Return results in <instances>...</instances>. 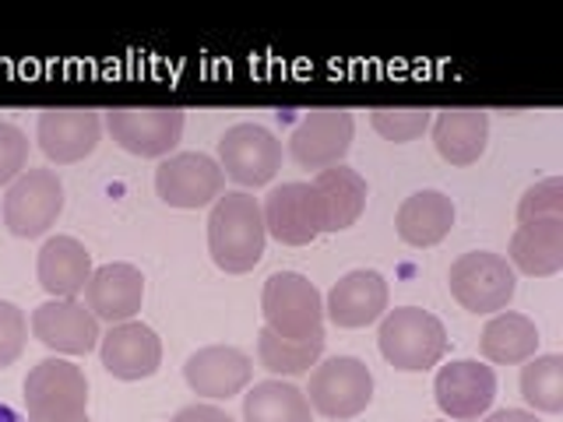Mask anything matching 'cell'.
I'll return each instance as SVG.
<instances>
[{
  "instance_id": "6da1fadb",
  "label": "cell",
  "mask_w": 563,
  "mask_h": 422,
  "mask_svg": "<svg viewBox=\"0 0 563 422\" xmlns=\"http://www.w3.org/2000/svg\"><path fill=\"white\" fill-rule=\"evenodd\" d=\"M264 215L257 198L246 190H225L222 198L211 204L208 215V254L229 275H243L261 264L264 257Z\"/></svg>"
},
{
  "instance_id": "7a4b0ae2",
  "label": "cell",
  "mask_w": 563,
  "mask_h": 422,
  "mask_svg": "<svg viewBox=\"0 0 563 422\" xmlns=\"http://www.w3.org/2000/svg\"><path fill=\"white\" fill-rule=\"evenodd\" d=\"M264 327L286 342L324 338V299L299 271H275L261 292Z\"/></svg>"
},
{
  "instance_id": "3957f363",
  "label": "cell",
  "mask_w": 563,
  "mask_h": 422,
  "mask_svg": "<svg viewBox=\"0 0 563 422\" xmlns=\"http://www.w3.org/2000/svg\"><path fill=\"white\" fill-rule=\"evenodd\" d=\"M29 422H88V380L70 359H40L25 377Z\"/></svg>"
},
{
  "instance_id": "277c9868",
  "label": "cell",
  "mask_w": 563,
  "mask_h": 422,
  "mask_svg": "<svg viewBox=\"0 0 563 422\" xmlns=\"http://www.w3.org/2000/svg\"><path fill=\"white\" fill-rule=\"evenodd\" d=\"M380 356L395 369L405 374H419L444 359L448 352V331L433 313L419 307H398L384 313L380 331H377Z\"/></svg>"
},
{
  "instance_id": "5b68a950",
  "label": "cell",
  "mask_w": 563,
  "mask_h": 422,
  "mask_svg": "<svg viewBox=\"0 0 563 422\" xmlns=\"http://www.w3.org/2000/svg\"><path fill=\"white\" fill-rule=\"evenodd\" d=\"M451 296L472 313H500L518 292L515 268L507 257L489 254V251H472L462 254L448 271Z\"/></svg>"
},
{
  "instance_id": "8992f818",
  "label": "cell",
  "mask_w": 563,
  "mask_h": 422,
  "mask_svg": "<svg viewBox=\"0 0 563 422\" xmlns=\"http://www.w3.org/2000/svg\"><path fill=\"white\" fill-rule=\"evenodd\" d=\"M303 395L324 419H356L374 401V374L356 356H331L313 366Z\"/></svg>"
},
{
  "instance_id": "52a82bcc",
  "label": "cell",
  "mask_w": 563,
  "mask_h": 422,
  "mask_svg": "<svg viewBox=\"0 0 563 422\" xmlns=\"http://www.w3.org/2000/svg\"><path fill=\"white\" fill-rule=\"evenodd\" d=\"M64 211V184L53 169H25L4 193V225L18 240H35Z\"/></svg>"
},
{
  "instance_id": "ba28073f",
  "label": "cell",
  "mask_w": 563,
  "mask_h": 422,
  "mask_svg": "<svg viewBox=\"0 0 563 422\" xmlns=\"http://www.w3.org/2000/svg\"><path fill=\"white\" fill-rule=\"evenodd\" d=\"M225 173L205 152H176L155 169V193L169 208H205L222 198Z\"/></svg>"
},
{
  "instance_id": "9c48e42d",
  "label": "cell",
  "mask_w": 563,
  "mask_h": 422,
  "mask_svg": "<svg viewBox=\"0 0 563 422\" xmlns=\"http://www.w3.org/2000/svg\"><path fill=\"white\" fill-rule=\"evenodd\" d=\"M433 395L437 409L451 422H475L497 401V374L479 359H451L437 369Z\"/></svg>"
},
{
  "instance_id": "30bf717a",
  "label": "cell",
  "mask_w": 563,
  "mask_h": 422,
  "mask_svg": "<svg viewBox=\"0 0 563 422\" xmlns=\"http://www.w3.org/2000/svg\"><path fill=\"white\" fill-rule=\"evenodd\" d=\"M219 166L240 187H264L282 169V145L261 123H233L219 141Z\"/></svg>"
},
{
  "instance_id": "8fae6325",
  "label": "cell",
  "mask_w": 563,
  "mask_h": 422,
  "mask_svg": "<svg viewBox=\"0 0 563 422\" xmlns=\"http://www.w3.org/2000/svg\"><path fill=\"white\" fill-rule=\"evenodd\" d=\"M352 134H356V120L349 110H313L289 134V152L303 169L321 173L328 166H342L352 148Z\"/></svg>"
},
{
  "instance_id": "7c38bea8",
  "label": "cell",
  "mask_w": 563,
  "mask_h": 422,
  "mask_svg": "<svg viewBox=\"0 0 563 422\" xmlns=\"http://www.w3.org/2000/svg\"><path fill=\"white\" fill-rule=\"evenodd\" d=\"M106 127L113 141L137 158H166L184 137L180 110H110Z\"/></svg>"
},
{
  "instance_id": "4fadbf2b",
  "label": "cell",
  "mask_w": 563,
  "mask_h": 422,
  "mask_svg": "<svg viewBox=\"0 0 563 422\" xmlns=\"http://www.w3.org/2000/svg\"><path fill=\"white\" fill-rule=\"evenodd\" d=\"M32 334L57 356H88L99 345V321L78 299H49L32 310Z\"/></svg>"
},
{
  "instance_id": "5bb4252c",
  "label": "cell",
  "mask_w": 563,
  "mask_h": 422,
  "mask_svg": "<svg viewBox=\"0 0 563 422\" xmlns=\"http://www.w3.org/2000/svg\"><path fill=\"white\" fill-rule=\"evenodd\" d=\"M264 229L286 246H307L321 236V204L303 180H289L275 187L261 204Z\"/></svg>"
},
{
  "instance_id": "9a60e30c",
  "label": "cell",
  "mask_w": 563,
  "mask_h": 422,
  "mask_svg": "<svg viewBox=\"0 0 563 422\" xmlns=\"http://www.w3.org/2000/svg\"><path fill=\"white\" fill-rule=\"evenodd\" d=\"M99 356L117 380H148L163 366V342L148 324L123 321L99 338Z\"/></svg>"
},
{
  "instance_id": "2e32d148",
  "label": "cell",
  "mask_w": 563,
  "mask_h": 422,
  "mask_svg": "<svg viewBox=\"0 0 563 422\" xmlns=\"http://www.w3.org/2000/svg\"><path fill=\"white\" fill-rule=\"evenodd\" d=\"M254 377V359L236 345H205L184 363V380L201 398H233Z\"/></svg>"
},
{
  "instance_id": "e0dca14e",
  "label": "cell",
  "mask_w": 563,
  "mask_h": 422,
  "mask_svg": "<svg viewBox=\"0 0 563 422\" xmlns=\"http://www.w3.org/2000/svg\"><path fill=\"white\" fill-rule=\"evenodd\" d=\"M141 303H145V278H141L134 264H123V260L102 264L85 286V307L92 310L96 321H106V324L134 321Z\"/></svg>"
},
{
  "instance_id": "ac0fdd59",
  "label": "cell",
  "mask_w": 563,
  "mask_h": 422,
  "mask_svg": "<svg viewBox=\"0 0 563 422\" xmlns=\"http://www.w3.org/2000/svg\"><path fill=\"white\" fill-rule=\"evenodd\" d=\"M40 148L49 163L70 166L81 163L85 155H92L99 148L102 137V116L96 110H46L40 113Z\"/></svg>"
},
{
  "instance_id": "d6986e66",
  "label": "cell",
  "mask_w": 563,
  "mask_h": 422,
  "mask_svg": "<svg viewBox=\"0 0 563 422\" xmlns=\"http://www.w3.org/2000/svg\"><path fill=\"white\" fill-rule=\"evenodd\" d=\"M387 310V281L374 268L342 275L324 299V316L334 327H366Z\"/></svg>"
},
{
  "instance_id": "ffe728a7",
  "label": "cell",
  "mask_w": 563,
  "mask_h": 422,
  "mask_svg": "<svg viewBox=\"0 0 563 422\" xmlns=\"http://www.w3.org/2000/svg\"><path fill=\"white\" fill-rule=\"evenodd\" d=\"M321 204V233H342L356 225L366 208V180L349 166H328L310 180Z\"/></svg>"
},
{
  "instance_id": "44dd1931",
  "label": "cell",
  "mask_w": 563,
  "mask_h": 422,
  "mask_svg": "<svg viewBox=\"0 0 563 422\" xmlns=\"http://www.w3.org/2000/svg\"><path fill=\"white\" fill-rule=\"evenodd\" d=\"M35 275L53 299H78V292H85L88 278H92V254L75 236H53L43 243Z\"/></svg>"
},
{
  "instance_id": "7402d4cb",
  "label": "cell",
  "mask_w": 563,
  "mask_h": 422,
  "mask_svg": "<svg viewBox=\"0 0 563 422\" xmlns=\"http://www.w3.org/2000/svg\"><path fill=\"white\" fill-rule=\"evenodd\" d=\"M489 141V113L486 110H440L433 116V145L440 158L451 166L479 163Z\"/></svg>"
},
{
  "instance_id": "603a6c76",
  "label": "cell",
  "mask_w": 563,
  "mask_h": 422,
  "mask_svg": "<svg viewBox=\"0 0 563 422\" xmlns=\"http://www.w3.org/2000/svg\"><path fill=\"white\" fill-rule=\"evenodd\" d=\"M510 264L532 278H550L563 268V219L518 222L510 236Z\"/></svg>"
},
{
  "instance_id": "cb8c5ba5",
  "label": "cell",
  "mask_w": 563,
  "mask_h": 422,
  "mask_svg": "<svg viewBox=\"0 0 563 422\" xmlns=\"http://www.w3.org/2000/svg\"><path fill=\"white\" fill-rule=\"evenodd\" d=\"M454 225V201L444 190H416L401 201L395 229L409 246H437Z\"/></svg>"
},
{
  "instance_id": "d4e9b609",
  "label": "cell",
  "mask_w": 563,
  "mask_h": 422,
  "mask_svg": "<svg viewBox=\"0 0 563 422\" xmlns=\"http://www.w3.org/2000/svg\"><path fill=\"white\" fill-rule=\"evenodd\" d=\"M479 348H483V356L497 366L528 363L539 352V327L532 316L500 310V313H493V321L483 327Z\"/></svg>"
},
{
  "instance_id": "484cf974",
  "label": "cell",
  "mask_w": 563,
  "mask_h": 422,
  "mask_svg": "<svg viewBox=\"0 0 563 422\" xmlns=\"http://www.w3.org/2000/svg\"><path fill=\"white\" fill-rule=\"evenodd\" d=\"M246 422H313L310 401L296 384L286 380H261L243 395Z\"/></svg>"
},
{
  "instance_id": "4316f807",
  "label": "cell",
  "mask_w": 563,
  "mask_h": 422,
  "mask_svg": "<svg viewBox=\"0 0 563 422\" xmlns=\"http://www.w3.org/2000/svg\"><path fill=\"white\" fill-rule=\"evenodd\" d=\"M324 342L328 338L286 342V338H278V334H272L268 327H261L257 359L275 377H299V374H310V366H317V359H321V352H324Z\"/></svg>"
},
{
  "instance_id": "83f0119b",
  "label": "cell",
  "mask_w": 563,
  "mask_h": 422,
  "mask_svg": "<svg viewBox=\"0 0 563 422\" xmlns=\"http://www.w3.org/2000/svg\"><path fill=\"white\" fill-rule=\"evenodd\" d=\"M521 398L536 412H563V356H532L521 366Z\"/></svg>"
},
{
  "instance_id": "f1b7e54d",
  "label": "cell",
  "mask_w": 563,
  "mask_h": 422,
  "mask_svg": "<svg viewBox=\"0 0 563 422\" xmlns=\"http://www.w3.org/2000/svg\"><path fill=\"white\" fill-rule=\"evenodd\" d=\"M536 219H563V180L560 176H545V180L532 184L518 201V222H536Z\"/></svg>"
},
{
  "instance_id": "f546056e",
  "label": "cell",
  "mask_w": 563,
  "mask_h": 422,
  "mask_svg": "<svg viewBox=\"0 0 563 422\" xmlns=\"http://www.w3.org/2000/svg\"><path fill=\"white\" fill-rule=\"evenodd\" d=\"M433 123L430 110H374V131L395 145H405V141H416L419 134H427V127Z\"/></svg>"
},
{
  "instance_id": "4dcf8cb0",
  "label": "cell",
  "mask_w": 563,
  "mask_h": 422,
  "mask_svg": "<svg viewBox=\"0 0 563 422\" xmlns=\"http://www.w3.org/2000/svg\"><path fill=\"white\" fill-rule=\"evenodd\" d=\"M29 342V321L8 299H0V369H8L11 363L22 359Z\"/></svg>"
},
{
  "instance_id": "1f68e13d",
  "label": "cell",
  "mask_w": 563,
  "mask_h": 422,
  "mask_svg": "<svg viewBox=\"0 0 563 422\" xmlns=\"http://www.w3.org/2000/svg\"><path fill=\"white\" fill-rule=\"evenodd\" d=\"M29 166V137L22 127L0 120V187H11Z\"/></svg>"
},
{
  "instance_id": "d6a6232c",
  "label": "cell",
  "mask_w": 563,
  "mask_h": 422,
  "mask_svg": "<svg viewBox=\"0 0 563 422\" xmlns=\"http://www.w3.org/2000/svg\"><path fill=\"white\" fill-rule=\"evenodd\" d=\"M169 422H233V419H229V412L216 409V404H187Z\"/></svg>"
},
{
  "instance_id": "836d02e7",
  "label": "cell",
  "mask_w": 563,
  "mask_h": 422,
  "mask_svg": "<svg viewBox=\"0 0 563 422\" xmlns=\"http://www.w3.org/2000/svg\"><path fill=\"white\" fill-rule=\"evenodd\" d=\"M483 422H542V419L536 412H525V409H500V412L486 415Z\"/></svg>"
},
{
  "instance_id": "e575fe53",
  "label": "cell",
  "mask_w": 563,
  "mask_h": 422,
  "mask_svg": "<svg viewBox=\"0 0 563 422\" xmlns=\"http://www.w3.org/2000/svg\"><path fill=\"white\" fill-rule=\"evenodd\" d=\"M0 422H25V419L18 415V412L11 409V404H4V401H0Z\"/></svg>"
}]
</instances>
